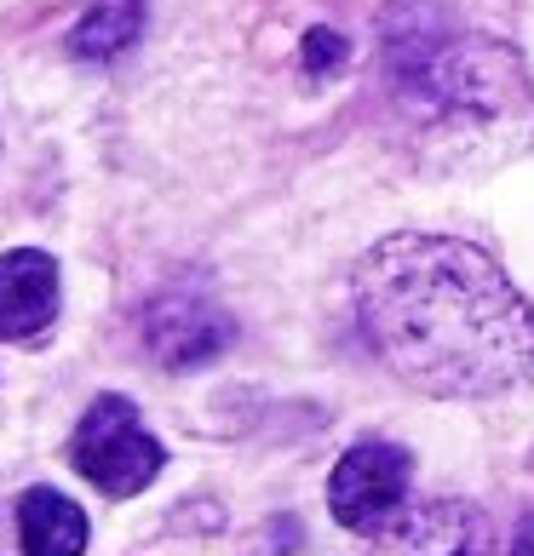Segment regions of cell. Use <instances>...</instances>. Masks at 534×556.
Returning <instances> with one entry per match:
<instances>
[{"instance_id":"ba28073f","label":"cell","mask_w":534,"mask_h":556,"mask_svg":"<svg viewBox=\"0 0 534 556\" xmlns=\"http://www.w3.org/2000/svg\"><path fill=\"white\" fill-rule=\"evenodd\" d=\"M17 540H24V556H80L87 551V517L58 488H29L17 500Z\"/></svg>"},{"instance_id":"5b68a950","label":"cell","mask_w":534,"mask_h":556,"mask_svg":"<svg viewBox=\"0 0 534 556\" xmlns=\"http://www.w3.org/2000/svg\"><path fill=\"white\" fill-rule=\"evenodd\" d=\"M488 551H495V528L471 500L402 505V517L374 533V556H488Z\"/></svg>"},{"instance_id":"30bf717a","label":"cell","mask_w":534,"mask_h":556,"mask_svg":"<svg viewBox=\"0 0 534 556\" xmlns=\"http://www.w3.org/2000/svg\"><path fill=\"white\" fill-rule=\"evenodd\" d=\"M345 64H351L345 35H334V29H311V35H305V75L327 80V75H339Z\"/></svg>"},{"instance_id":"277c9868","label":"cell","mask_w":534,"mask_h":556,"mask_svg":"<svg viewBox=\"0 0 534 556\" xmlns=\"http://www.w3.org/2000/svg\"><path fill=\"white\" fill-rule=\"evenodd\" d=\"M408 477H414V465H408L402 447H385V442L351 447L334 465V477H327V505H334V522L374 540L380 528H392L402 517Z\"/></svg>"},{"instance_id":"3957f363","label":"cell","mask_w":534,"mask_h":556,"mask_svg":"<svg viewBox=\"0 0 534 556\" xmlns=\"http://www.w3.org/2000/svg\"><path fill=\"white\" fill-rule=\"evenodd\" d=\"M70 459L98 493L133 500V493H144L161 477L167 453H161V442L138 425V407L127 396H98L87 414H80V425H75Z\"/></svg>"},{"instance_id":"6da1fadb","label":"cell","mask_w":534,"mask_h":556,"mask_svg":"<svg viewBox=\"0 0 534 556\" xmlns=\"http://www.w3.org/2000/svg\"><path fill=\"white\" fill-rule=\"evenodd\" d=\"M368 350L425 396H500L534 379V304L455 236H385L351 270Z\"/></svg>"},{"instance_id":"7a4b0ae2","label":"cell","mask_w":534,"mask_h":556,"mask_svg":"<svg viewBox=\"0 0 534 556\" xmlns=\"http://www.w3.org/2000/svg\"><path fill=\"white\" fill-rule=\"evenodd\" d=\"M380 70L408 132L448 161L523 150L534 132V80L518 52L460 29L431 0H408L380 17Z\"/></svg>"},{"instance_id":"8992f818","label":"cell","mask_w":534,"mask_h":556,"mask_svg":"<svg viewBox=\"0 0 534 556\" xmlns=\"http://www.w3.org/2000/svg\"><path fill=\"white\" fill-rule=\"evenodd\" d=\"M144 344H150V356L161 367L190 374V367H208L231 344V316L213 311L201 293H167L144 316Z\"/></svg>"},{"instance_id":"52a82bcc","label":"cell","mask_w":534,"mask_h":556,"mask_svg":"<svg viewBox=\"0 0 534 556\" xmlns=\"http://www.w3.org/2000/svg\"><path fill=\"white\" fill-rule=\"evenodd\" d=\"M58 321V264L35 247L0 253V339L24 344Z\"/></svg>"},{"instance_id":"9c48e42d","label":"cell","mask_w":534,"mask_h":556,"mask_svg":"<svg viewBox=\"0 0 534 556\" xmlns=\"http://www.w3.org/2000/svg\"><path fill=\"white\" fill-rule=\"evenodd\" d=\"M144 35V0H87L70 29V52L75 58H115Z\"/></svg>"},{"instance_id":"8fae6325","label":"cell","mask_w":534,"mask_h":556,"mask_svg":"<svg viewBox=\"0 0 534 556\" xmlns=\"http://www.w3.org/2000/svg\"><path fill=\"white\" fill-rule=\"evenodd\" d=\"M511 556H534V528L518 533V551H511Z\"/></svg>"}]
</instances>
